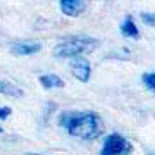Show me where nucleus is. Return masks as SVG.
I'll return each instance as SVG.
<instances>
[{"label":"nucleus","mask_w":155,"mask_h":155,"mask_svg":"<svg viewBox=\"0 0 155 155\" xmlns=\"http://www.w3.org/2000/svg\"><path fill=\"white\" fill-rule=\"evenodd\" d=\"M0 93L7 95V97H14V98H21L22 95H24V91L19 86H16L14 83H11V81L0 79Z\"/></svg>","instance_id":"nucleus-9"},{"label":"nucleus","mask_w":155,"mask_h":155,"mask_svg":"<svg viewBox=\"0 0 155 155\" xmlns=\"http://www.w3.org/2000/svg\"><path fill=\"white\" fill-rule=\"evenodd\" d=\"M141 79H143V83L147 88L155 91V72H145L143 76H141Z\"/></svg>","instance_id":"nucleus-10"},{"label":"nucleus","mask_w":155,"mask_h":155,"mask_svg":"<svg viewBox=\"0 0 155 155\" xmlns=\"http://www.w3.org/2000/svg\"><path fill=\"white\" fill-rule=\"evenodd\" d=\"M26 155H41V153H26Z\"/></svg>","instance_id":"nucleus-13"},{"label":"nucleus","mask_w":155,"mask_h":155,"mask_svg":"<svg viewBox=\"0 0 155 155\" xmlns=\"http://www.w3.org/2000/svg\"><path fill=\"white\" fill-rule=\"evenodd\" d=\"M59 122L71 136L81 140H93L102 131L100 117L95 112H62Z\"/></svg>","instance_id":"nucleus-1"},{"label":"nucleus","mask_w":155,"mask_h":155,"mask_svg":"<svg viewBox=\"0 0 155 155\" xmlns=\"http://www.w3.org/2000/svg\"><path fill=\"white\" fill-rule=\"evenodd\" d=\"M41 45L36 43V41H21V43H14L11 45V54L14 55H33V54H38Z\"/></svg>","instance_id":"nucleus-6"},{"label":"nucleus","mask_w":155,"mask_h":155,"mask_svg":"<svg viewBox=\"0 0 155 155\" xmlns=\"http://www.w3.org/2000/svg\"><path fill=\"white\" fill-rule=\"evenodd\" d=\"M41 86L45 90H52V88H64L66 83H64V79L61 76H57V74H41L38 78Z\"/></svg>","instance_id":"nucleus-8"},{"label":"nucleus","mask_w":155,"mask_h":155,"mask_svg":"<svg viewBox=\"0 0 155 155\" xmlns=\"http://www.w3.org/2000/svg\"><path fill=\"white\" fill-rule=\"evenodd\" d=\"M133 147L119 133H110L104 141L100 155H131Z\"/></svg>","instance_id":"nucleus-3"},{"label":"nucleus","mask_w":155,"mask_h":155,"mask_svg":"<svg viewBox=\"0 0 155 155\" xmlns=\"http://www.w3.org/2000/svg\"><path fill=\"white\" fill-rule=\"evenodd\" d=\"M140 17H141V21H143L145 24H148V26H153L155 28V12H141Z\"/></svg>","instance_id":"nucleus-11"},{"label":"nucleus","mask_w":155,"mask_h":155,"mask_svg":"<svg viewBox=\"0 0 155 155\" xmlns=\"http://www.w3.org/2000/svg\"><path fill=\"white\" fill-rule=\"evenodd\" d=\"M0 133H4V127H2V126H0Z\"/></svg>","instance_id":"nucleus-14"},{"label":"nucleus","mask_w":155,"mask_h":155,"mask_svg":"<svg viewBox=\"0 0 155 155\" xmlns=\"http://www.w3.org/2000/svg\"><path fill=\"white\" fill-rule=\"evenodd\" d=\"M61 5V11L69 17H78L84 14L86 9H88V4L84 0H61L59 2Z\"/></svg>","instance_id":"nucleus-5"},{"label":"nucleus","mask_w":155,"mask_h":155,"mask_svg":"<svg viewBox=\"0 0 155 155\" xmlns=\"http://www.w3.org/2000/svg\"><path fill=\"white\" fill-rule=\"evenodd\" d=\"M121 33H122V36L131 38V40H138L140 38V29L136 28L134 19L131 16H126L124 21L121 22Z\"/></svg>","instance_id":"nucleus-7"},{"label":"nucleus","mask_w":155,"mask_h":155,"mask_svg":"<svg viewBox=\"0 0 155 155\" xmlns=\"http://www.w3.org/2000/svg\"><path fill=\"white\" fill-rule=\"evenodd\" d=\"M11 114H12V109H11V107H0V119H2V121H5V119L11 116Z\"/></svg>","instance_id":"nucleus-12"},{"label":"nucleus","mask_w":155,"mask_h":155,"mask_svg":"<svg viewBox=\"0 0 155 155\" xmlns=\"http://www.w3.org/2000/svg\"><path fill=\"white\" fill-rule=\"evenodd\" d=\"M69 69H71V74L76 78L78 81H81V83H88L90 81L91 66H90L88 59H84V57H74V59H71Z\"/></svg>","instance_id":"nucleus-4"},{"label":"nucleus","mask_w":155,"mask_h":155,"mask_svg":"<svg viewBox=\"0 0 155 155\" xmlns=\"http://www.w3.org/2000/svg\"><path fill=\"white\" fill-rule=\"evenodd\" d=\"M100 45L98 40L90 38V36H71L64 40L54 48V55L59 59H74V57H83V54L93 52Z\"/></svg>","instance_id":"nucleus-2"}]
</instances>
